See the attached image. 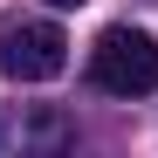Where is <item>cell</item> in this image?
Segmentation results:
<instances>
[{
    "label": "cell",
    "instance_id": "3",
    "mask_svg": "<svg viewBox=\"0 0 158 158\" xmlns=\"http://www.w3.org/2000/svg\"><path fill=\"white\" fill-rule=\"evenodd\" d=\"M48 7H83V0H48Z\"/></svg>",
    "mask_w": 158,
    "mask_h": 158
},
{
    "label": "cell",
    "instance_id": "2",
    "mask_svg": "<svg viewBox=\"0 0 158 158\" xmlns=\"http://www.w3.org/2000/svg\"><path fill=\"white\" fill-rule=\"evenodd\" d=\"M62 69H69V35L55 21L0 14V76H14V83H55Z\"/></svg>",
    "mask_w": 158,
    "mask_h": 158
},
{
    "label": "cell",
    "instance_id": "1",
    "mask_svg": "<svg viewBox=\"0 0 158 158\" xmlns=\"http://www.w3.org/2000/svg\"><path fill=\"white\" fill-rule=\"evenodd\" d=\"M89 83L103 96H144L158 89V41L138 28H103L89 48Z\"/></svg>",
    "mask_w": 158,
    "mask_h": 158
}]
</instances>
